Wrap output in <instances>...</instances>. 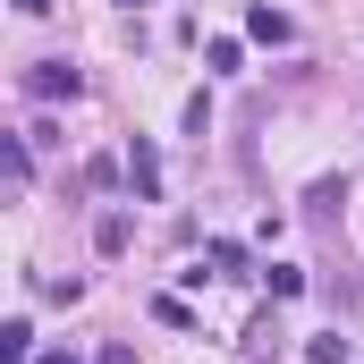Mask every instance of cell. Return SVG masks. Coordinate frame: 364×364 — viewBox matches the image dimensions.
<instances>
[{"label":"cell","instance_id":"cell-8","mask_svg":"<svg viewBox=\"0 0 364 364\" xmlns=\"http://www.w3.org/2000/svg\"><path fill=\"white\" fill-rule=\"evenodd\" d=\"M102 364H136V348H127V339H110V348H102Z\"/></svg>","mask_w":364,"mask_h":364},{"label":"cell","instance_id":"cell-11","mask_svg":"<svg viewBox=\"0 0 364 364\" xmlns=\"http://www.w3.org/2000/svg\"><path fill=\"white\" fill-rule=\"evenodd\" d=\"M127 9H136V0H127Z\"/></svg>","mask_w":364,"mask_h":364},{"label":"cell","instance_id":"cell-9","mask_svg":"<svg viewBox=\"0 0 364 364\" xmlns=\"http://www.w3.org/2000/svg\"><path fill=\"white\" fill-rule=\"evenodd\" d=\"M17 9H26V17H43V9H51V0H17Z\"/></svg>","mask_w":364,"mask_h":364},{"label":"cell","instance_id":"cell-7","mask_svg":"<svg viewBox=\"0 0 364 364\" xmlns=\"http://www.w3.org/2000/svg\"><path fill=\"white\" fill-rule=\"evenodd\" d=\"M305 356H314V364H356V356H348V339H314Z\"/></svg>","mask_w":364,"mask_h":364},{"label":"cell","instance_id":"cell-1","mask_svg":"<svg viewBox=\"0 0 364 364\" xmlns=\"http://www.w3.org/2000/svg\"><path fill=\"white\" fill-rule=\"evenodd\" d=\"M26 93H34V102H77V93H85V77H77L68 60H43V68L26 77Z\"/></svg>","mask_w":364,"mask_h":364},{"label":"cell","instance_id":"cell-4","mask_svg":"<svg viewBox=\"0 0 364 364\" xmlns=\"http://www.w3.org/2000/svg\"><path fill=\"white\" fill-rule=\"evenodd\" d=\"M246 34H255V43H288V34H296V26H288V17H279L272 0H255V9H246Z\"/></svg>","mask_w":364,"mask_h":364},{"label":"cell","instance_id":"cell-3","mask_svg":"<svg viewBox=\"0 0 364 364\" xmlns=\"http://www.w3.org/2000/svg\"><path fill=\"white\" fill-rule=\"evenodd\" d=\"M26 356H34V322L9 314V322H0V364H26Z\"/></svg>","mask_w":364,"mask_h":364},{"label":"cell","instance_id":"cell-5","mask_svg":"<svg viewBox=\"0 0 364 364\" xmlns=\"http://www.w3.org/2000/svg\"><path fill=\"white\" fill-rule=\"evenodd\" d=\"M203 263H212L220 279H246V246H237V237H212V246H203Z\"/></svg>","mask_w":364,"mask_h":364},{"label":"cell","instance_id":"cell-10","mask_svg":"<svg viewBox=\"0 0 364 364\" xmlns=\"http://www.w3.org/2000/svg\"><path fill=\"white\" fill-rule=\"evenodd\" d=\"M43 364H77V356H43Z\"/></svg>","mask_w":364,"mask_h":364},{"label":"cell","instance_id":"cell-2","mask_svg":"<svg viewBox=\"0 0 364 364\" xmlns=\"http://www.w3.org/2000/svg\"><path fill=\"white\" fill-rule=\"evenodd\" d=\"M127 186H136V203H161V153H153L144 136L127 144Z\"/></svg>","mask_w":364,"mask_h":364},{"label":"cell","instance_id":"cell-6","mask_svg":"<svg viewBox=\"0 0 364 364\" xmlns=\"http://www.w3.org/2000/svg\"><path fill=\"white\" fill-rule=\"evenodd\" d=\"M93 246H102V255H127V220H119V212H110V220H102V229H93Z\"/></svg>","mask_w":364,"mask_h":364}]
</instances>
